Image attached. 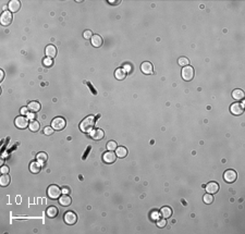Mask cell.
<instances>
[{
	"label": "cell",
	"mask_w": 245,
	"mask_h": 234,
	"mask_svg": "<svg viewBox=\"0 0 245 234\" xmlns=\"http://www.w3.org/2000/svg\"><path fill=\"white\" fill-rule=\"evenodd\" d=\"M194 77V69L190 65L183 67L182 69V79L184 81H191Z\"/></svg>",
	"instance_id": "obj_4"
},
{
	"label": "cell",
	"mask_w": 245,
	"mask_h": 234,
	"mask_svg": "<svg viewBox=\"0 0 245 234\" xmlns=\"http://www.w3.org/2000/svg\"><path fill=\"white\" fill-rule=\"evenodd\" d=\"M166 224H167V221L165 220V219H160V220L158 219V220H157V226H159V228H163Z\"/></svg>",
	"instance_id": "obj_34"
},
{
	"label": "cell",
	"mask_w": 245,
	"mask_h": 234,
	"mask_svg": "<svg viewBox=\"0 0 245 234\" xmlns=\"http://www.w3.org/2000/svg\"><path fill=\"white\" fill-rule=\"evenodd\" d=\"M178 62H179L180 65H182V67H186V65L190 64V60L186 57H181L179 58V61H178Z\"/></svg>",
	"instance_id": "obj_29"
},
{
	"label": "cell",
	"mask_w": 245,
	"mask_h": 234,
	"mask_svg": "<svg viewBox=\"0 0 245 234\" xmlns=\"http://www.w3.org/2000/svg\"><path fill=\"white\" fill-rule=\"evenodd\" d=\"M47 159H48V156H47L46 152H38L37 156H36V160L41 164H44L47 161Z\"/></svg>",
	"instance_id": "obj_24"
},
{
	"label": "cell",
	"mask_w": 245,
	"mask_h": 234,
	"mask_svg": "<svg viewBox=\"0 0 245 234\" xmlns=\"http://www.w3.org/2000/svg\"><path fill=\"white\" fill-rule=\"evenodd\" d=\"M8 7H9V11H10L11 13H14V12H18V11L20 10V8H21V2H20L19 0H11L10 2H9Z\"/></svg>",
	"instance_id": "obj_11"
},
{
	"label": "cell",
	"mask_w": 245,
	"mask_h": 234,
	"mask_svg": "<svg viewBox=\"0 0 245 234\" xmlns=\"http://www.w3.org/2000/svg\"><path fill=\"white\" fill-rule=\"evenodd\" d=\"M64 221H65V223H67V224H70V226H72V224L76 223V221H77V216H76L73 211L65 212Z\"/></svg>",
	"instance_id": "obj_9"
},
{
	"label": "cell",
	"mask_w": 245,
	"mask_h": 234,
	"mask_svg": "<svg viewBox=\"0 0 245 234\" xmlns=\"http://www.w3.org/2000/svg\"><path fill=\"white\" fill-rule=\"evenodd\" d=\"M3 77H5V72L2 70H0V81H2Z\"/></svg>",
	"instance_id": "obj_36"
},
{
	"label": "cell",
	"mask_w": 245,
	"mask_h": 234,
	"mask_svg": "<svg viewBox=\"0 0 245 234\" xmlns=\"http://www.w3.org/2000/svg\"><path fill=\"white\" fill-rule=\"evenodd\" d=\"M0 22H1V25L3 26H8L12 22V13L10 11H3L2 14H1V18H0Z\"/></svg>",
	"instance_id": "obj_7"
},
{
	"label": "cell",
	"mask_w": 245,
	"mask_h": 234,
	"mask_svg": "<svg viewBox=\"0 0 245 234\" xmlns=\"http://www.w3.org/2000/svg\"><path fill=\"white\" fill-rule=\"evenodd\" d=\"M65 124H67V121H65L64 118L62 117H57L54 118L51 121V126L54 131H61L65 128Z\"/></svg>",
	"instance_id": "obj_2"
},
{
	"label": "cell",
	"mask_w": 245,
	"mask_h": 234,
	"mask_svg": "<svg viewBox=\"0 0 245 234\" xmlns=\"http://www.w3.org/2000/svg\"><path fill=\"white\" fill-rule=\"evenodd\" d=\"M59 203L61 206H70L71 203H72V199H71V197L68 195V194H63L62 196H60L59 197Z\"/></svg>",
	"instance_id": "obj_17"
},
{
	"label": "cell",
	"mask_w": 245,
	"mask_h": 234,
	"mask_svg": "<svg viewBox=\"0 0 245 234\" xmlns=\"http://www.w3.org/2000/svg\"><path fill=\"white\" fill-rule=\"evenodd\" d=\"M203 199H204L205 204H211L212 201H214V196H212V194L207 193V194H205V195H204Z\"/></svg>",
	"instance_id": "obj_28"
},
{
	"label": "cell",
	"mask_w": 245,
	"mask_h": 234,
	"mask_svg": "<svg viewBox=\"0 0 245 234\" xmlns=\"http://www.w3.org/2000/svg\"><path fill=\"white\" fill-rule=\"evenodd\" d=\"M90 41H92V45L94 47H96V48L100 47L101 45H103V43L101 36L97 35V34H96V35H93V37L90 38Z\"/></svg>",
	"instance_id": "obj_18"
},
{
	"label": "cell",
	"mask_w": 245,
	"mask_h": 234,
	"mask_svg": "<svg viewBox=\"0 0 245 234\" xmlns=\"http://www.w3.org/2000/svg\"><path fill=\"white\" fill-rule=\"evenodd\" d=\"M27 109H28V112H31V113H36V112L41 110V103L38 101H31L27 105Z\"/></svg>",
	"instance_id": "obj_13"
},
{
	"label": "cell",
	"mask_w": 245,
	"mask_h": 234,
	"mask_svg": "<svg viewBox=\"0 0 245 234\" xmlns=\"http://www.w3.org/2000/svg\"><path fill=\"white\" fill-rule=\"evenodd\" d=\"M26 112H28V109L27 108H22V113H26Z\"/></svg>",
	"instance_id": "obj_37"
},
{
	"label": "cell",
	"mask_w": 245,
	"mask_h": 234,
	"mask_svg": "<svg viewBox=\"0 0 245 234\" xmlns=\"http://www.w3.org/2000/svg\"><path fill=\"white\" fill-rule=\"evenodd\" d=\"M94 125H95V118L93 115H88L80 123V128L84 133H90L94 128Z\"/></svg>",
	"instance_id": "obj_1"
},
{
	"label": "cell",
	"mask_w": 245,
	"mask_h": 234,
	"mask_svg": "<svg viewBox=\"0 0 245 234\" xmlns=\"http://www.w3.org/2000/svg\"><path fill=\"white\" fill-rule=\"evenodd\" d=\"M54 128H52V126H46V128H44V134L45 135H52L54 134Z\"/></svg>",
	"instance_id": "obj_31"
},
{
	"label": "cell",
	"mask_w": 245,
	"mask_h": 234,
	"mask_svg": "<svg viewBox=\"0 0 245 234\" xmlns=\"http://www.w3.org/2000/svg\"><path fill=\"white\" fill-rule=\"evenodd\" d=\"M103 159L106 163H112V162H114V161H116V159H117V155H116L113 151L109 150V151H107V152H105V154H103Z\"/></svg>",
	"instance_id": "obj_10"
},
{
	"label": "cell",
	"mask_w": 245,
	"mask_h": 234,
	"mask_svg": "<svg viewBox=\"0 0 245 234\" xmlns=\"http://www.w3.org/2000/svg\"><path fill=\"white\" fill-rule=\"evenodd\" d=\"M237 177V173L234 170L230 169V170H227L223 174V179L227 183H233Z\"/></svg>",
	"instance_id": "obj_6"
},
{
	"label": "cell",
	"mask_w": 245,
	"mask_h": 234,
	"mask_svg": "<svg viewBox=\"0 0 245 234\" xmlns=\"http://www.w3.org/2000/svg\"><path fill=\"white\" fill-rule=\"evenodd\" d=\"M107 148H108L109 150H111V151H113L114 149H117V143L114 141H110L107 144Z\"/></svg>",
	"instance_id": "obj_30"
},
{
	"label": "cell",
	"mask_w": 245,
	"mask_h": 234,
	"mask_svg": "<svg viewBox=\"0 0 245 234\" xmlns=\"http://www.w3.org/2000/svg\"><path fill=\"white\" fill-rule=\"evenodd\" d=\"M116 155H117V157H120V158L126 157V155H128V149L123 146L117 147V149H116Z\"/></svg>",
	"instance_id": "obj_20"
},
{
	"label": "cell",
	"mask_w": 245,
	"mask_h": 234,
	"mask_svg": "<svg viewBox=\"0 0 245 234\" xmlns=\"http://www.w3.org/2000/svg\"><path fill=\"white\" fill-rule=\"evenodd\" d=\"M46 213H47V216H48L49 218H56V217H57V215H58V208H57V207H54V206L49 207L48 209H47Z\"/></svg>",
	"instance_id": "obj_25"
},
{
	"label": "cell",
	"mask_w": 245,
	"mask_h": 234,
	"mask_svg": "<svg viewBox=\"0 0 245 234\" xmlns=\"http://www.w3.org/2000/svg\"><path fill=\"white\" fill-rule=\"evenodd\" d=\"M205 188H206L207 193L209 194H216L219 190V184L216 182H209L208 184L205 186Z\"/></svg>",
	"instance_id": "obj_12"
},
{
	"label": "cell",
	"mask_w": 245,
	"mask_h": 234,
	"mask_svg": "<svg viewBox=\"0 0 245 234\" xmlns=\"http://www.w3.org/2000/svg\"><path fill=\"white\" fill-rule=\"evenodd\" d=\"M83 36H84L85 39H90V38L93 37V33H92V31L86 30L84 33H83Z\"/></svg>",
	"instance_id": "obj_32"
},
{
	"label": "cell",
	"mask_w": 245,
	"mask_h": 234,
	"mask_svg": "<svg viewBox=\"0 0 245 234\" xmlns=\"http://www.w3.org/2000/svg\"><path fill=\"white\" fill-rule=\"evenodd\" d=\"M114 76H116V79L119 80V81H122V80L125 79V76H126V71L124 70V69H117L116 70V72H114Z\"/></svg>",
	"instance_id": "obj_19"
},
{
	"label": "cell",
	"mask_w": 245,
	"mask_h": 234,
	"mask_svg": "<svg viewBox=\"0 0 245 234\" xmlns=\"http://www.w3.org/2000/svg\"><path fill=\"white\" fill-rule=\"evenodd\" d=\"M45 54L48 58H54L57 56V48L54 46V45H48L45 49Z\"/></svg>",
	"instance_id": "obj_15"
},
{
	"label": "cell",
	"mask_w": 245,
	"mask_h": 234,
	"mask_svg": "<svg viewBox=\"0 0 245 234\" xmlns=\"http://www.w3.org/2000/svg\"><path fill=\"white\" fill-rule=\"evenodd\" d=\"M0 171H1V173L2 174H7L9 172V168L7 166H2L1 167V169H0Z\"/></svg>",
	"instance_id": "obj_35"
},
{
	"label": "cell",
	"mask_w": 245,
	"mask_h": 234,
	"mask_svg": "<svg viewBox=\"0 0 245 234\" xmlns=\"http://www.w3.org/2000/svg\"><path fill=\"white\" fill-rule=\"evenodd\" d=\"M28 128H30L32 132H37V131H39V123H38L36 120H33L32 122L28 124Z\"/></svg>",
	"instance_id": "obj_27"
},
{
	"label": "cell",
	"mask_w": 245,
	"mask_h": 234,
	"mask_svg": "<svg viewBox=\"0 0 245 234\" xmlns=\"http://www.w3.org/2000/svg\"><path fill=\"white\" fill-rule=\"evenodd\" d=\"M230 111H231L232 114H234V115H240V114H242L243 112H244V105L240 102H234L233 105H231V107H230Z\"/></svg>",
	"instance_id": "obj_5"
},
{
	"label": "cell",
	"mask_w": 245,
	"mask_h": 234,
	"mask_svg": "<svg viewBox=\"0 0 245 234\" xmlns=\"http://www.w3.org/2000/svg\"><path fill=\"white\" fill-rule=\"evenodd\" d=\"M125 70H126V71H130V67H129V65H126V67H125Z\"/></svg>",
	"instance_id": "obj_39"
},
{
	"label": "cell",
	"mask_w": 245,
	"mask_h": 234,
	"mask_svg": "<svg viewBox=\"0 0 245 234\" xmlns=\"http://www.w3.org/2000/svg\"><path fill=\"white\" fill-rule=\"evenodd\" d=\"M10 181H11V177H9L8 174H2L1 175V177H0V185L1 186H8L9 184H10Z\"/></svg>",
	"instance_id": "obj_26"
},
{
	"label": "cell",
	"mask_w": 245,
	"mask_h": 234,
	"mask_svg": "<svg viewBox=\"0 0 245 234\" xmlns=\"http://www.w3.org/2000/svg\"><path fill=\"white\" fill-rule=\"evenodd\" d=\"M44 64L46 65V67H51V64H52V59L51 58H48L47 57L46 59H44Z\"/></svg>",
	"instance_id": "obj_33"
},
{
	"label": "cell",
	"mask_w": 245,
	"mask_h": 234,
	"mask_svg": "<svg viewBox=\"0 0 245 234\" xmlns=\"http://www.w3.org/2000/svg\"><path fill=\"white\" fill-rule=\"evenodd\" d=\"M30 170L32 173H38V172L41 171V163L37 162V161H33V162H31L30 164Z\"/></svg>",
	"instance_id": "obj_23"
},
{
	"label": "cell",
	"mask_w": 245,
	"mask_h": 234,
	"mask_svg": "<svg viewBox=\"0 0 245 234\" xmlns=\"http://www.w3.org/2000/svg\"><path fill=\"white\" fill-rule=\"evenodd\" d=\"M63 193L68 194L69 193V188H64V190H63Z\"/></svg>",
	"instance_id": "obj_38"
},
{
	"label": "cell",
	"mask_w": 245,
	"mask_h": 234,
	"mask_svg": "<svg viewBox=\"0 0 245 234\" xmlns=\"http://www.w3.org/2000/svg\"><path fill=\"white\" fill-rule=\"evenodd\" d=\"M61 188L57 185H50L48 187V190H47V194H48L49 198L51 199H58L61 196Z\"/></svg>",
	"instance_id": "obj_3"
},
{
	"label": "cell",
	"mask_w": 245,
	"mask_h": 234,
	"mask_svg": "<svg viewBox=\"0 0 245 234\" xmlns=\"http://www.w3.org/2000/svg\"><path fill=\"white\" fill-rule=\"evenodd\" d=\"M90 136H92V138L95 139V141H100V139L103 138L105 133H103V131L101 130V128H96V130H94L92 133H90Z\"/></svg>",
	"instance_id": "obj_16"
},
{
	"label": "cell",
	"mask_w": 245,
	"mask_h": 234,
	"mask_svg": "<svg viewBox=\"0 0 245 234\" xmlns=\"http://www.w3.org/2000/svg\"><path fill=\"white\" fill-rule=\"evenodd\" d=\"M14 123H15V126L16 128H21V130H23V128H26L27 125L30 124L28 123V119L25 117H23V115H20V117L15 118V121H14Z\"/></svg>",
	"instance_id": "obj_8"
},
{
	"label": "cell",
	"mask_w": 245,
	"mask_h": 234,
	"mask_svg": "<svg viewBox=\"0 0 245 234\" xmlns=\"http://www.w3.org/2000/svg\"><path fill=\"white\" fill-rule=\"evenodd\" d=\"M232 97L235 100H242L244 98V92L242 89H234L232 92Z\"/></svg>",
	"instance_id": "obj_21"
},
{
	"label": "cell",
	"mask_w": 245,
	"mask_h": 234,
	"mask_svg": "<svg viewBox=\"0 0 245 234\" xmlns=\"http://www.w3.org/2000/svg\"><path fill=\"white\" fill-rule=\"evenodd\" d=\"M160 215L162 216L165 219L170 218L172 216V209L170 208V207H162L160 210Z\"/></svg>",
	"instance_id": "obj_22"
},
{
	"label": "cell",
	"mask_w": 245,
	"mask_h": 234,
	"mask_svg": "<svg viewBox=\"0 0 245 234\" xmlns=\"http://www.w3.org/2000/svg\"><path fill=\"white\" fill-rule=\"evenodd\" d=\"M141 70L144 74H152L154 72V68H152V64L150 62H143L141 65Z\"/></svg>",
	"instance_id": "obj_14"
}]
</instances>
